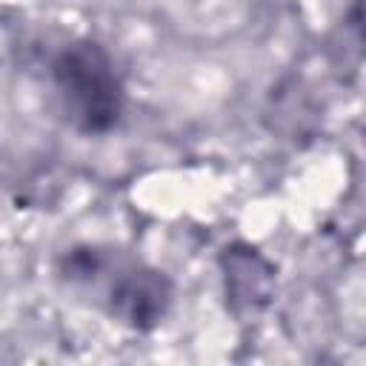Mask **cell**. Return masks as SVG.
I'll return each instance as SVG.
<instances>
[{
  "instance_id": "cell-1",
  "label": "cell",
  "mask_w": 366,
  "mask_h": 366,
  "mask_svg": "<svg viewBox=\"0 0 366 366\" xmlns=\"http://www.w3.org/2000/svg\"><path fill=\"white\" fill-rule=\"evenodd\" d=\"M57 274L83 297L132 332H152L172 309V280L146 260L112 246H74Z\"/></svg>"
},
{
  "instance_id": "cell-2",
  "label": "cell",
  "mask_w": 366,
  "mask_h": 366,
  "mask_svg": "<svg viewBox=\"0 0 366 366\" xmlns=\"http://www.w3.org/2000/svg\"><path fill=\"white\" fill-rule=\"evenodd\" d=\"M63 120L80 134H109L126 109V89L109 49L92 37L60 46L49 66Z\"/></svg>"
},
{
  "instance_id": "cell-3",
  "label": "cell",
  "mask_w": 366,
  "mask_h": 366,
  "mask_svg": "<svg viewBox=\"0 0 366 366\" xmlns=\"http://www.w3.org/2000/svg\"><path fill=\"white\" fill-rule=\"evenodd\" d=\"M223 266V283H226V300L229 309L243 315H257L269 300L274 289V266L249 243H232L220 254Z\"/></svg>"
}]
</instances>
